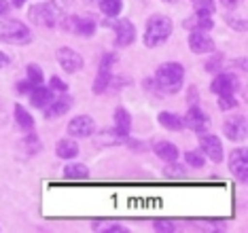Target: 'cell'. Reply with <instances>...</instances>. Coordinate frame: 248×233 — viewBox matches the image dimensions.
Segmentation results:
<instances>
[{
  "label": "cell",
  "mask_w": 248,
  "mask_h": 233,
  "mask_svg": "<svg viewBox=\"0 0 248 233\" xmlns=\"http://www.w3.org/2000/svg\"><path fill=\"white\" fill-rule=\"evenodd\" d=\"M191 4H193L195 13H202V15L214 13V0H191Z\"/></svg>",
  "instance_id": "27"
},
{
  "label": "cell",
  "mask_w": 248,
  "mask_h": 233,
  "mask_svg": "<svg viewBox=\"0 0 248 233\" xmlns=\"http://www.w3.org/2000/svg\"><path fill=\"white\" fill-rule=\"evenodd\" d=\"M95 132V121L89 115H78L68 123V134L75 138H89Z\"/></svg>",
  "instance_id": "10"
},
{
  "label": "cell",
  "mask_w": 248,
  "mask_h": 233,
  "mask_svg": "<svg viewBox=\"0 0 248 233\" xmlns=\"http://www.w3.org/2000/svg\"><path fill=\"white\" fill-rule=\"evenodd\" d=\"M166 174H172L174 178H185V170L183 168H168Z\"/></svg>",
  "instance_id": "34"
},
{
  "label": "cell",
  "mask_w": 248,
  "mask_h": 233,
  "mask_svg": "<svg viewBox=\"0 0 248 233\" xmlns=\"http://www.w3.org/2000/svg\"><path fill=\"white\" fill-rule=\"evenodd\" d=\"M189 49L193 53H212L214 51V41L208 36L206 32H200V30H193L189 34Z\"/></svg>",
  "instance_id": "13"
},
{
  "label": "cell",
  "mask_w": 248,
  "mask_h": 233,
  "mask_svg": "<svg viewBox=\"0 0 248 233\" xmlns=\"http://www.w3.org/2000/svg\"><path fill=\"white\" fill-rule=\"evenodd\" d=\"M72 106V100L68 98V95H62L60 100H51L49 102V106H45V117H60V115H66V112L70 110Z\"/></svg>",
  "instance_id": "17"
},
{
  "label": "cell",
  "mask_w": 248,
  "mask_h": 233,
  "mask_svg": "<svg viewBox=\"0 0 248 233\" xmlns=\"http://www.w3.org/2000/svg\"><path fill=\"white\" fill-rule=\"evenodd\" d=\"M153 151H155L157 157L163 159V161H168V163H176V159H178V149L172 144V142H166V140L155 142Z\"/></svg>",
  "instance_id": "16"
},
{
  "label": "cell",
  "mask_w": 248,
  "mask_h": 233,
  "mask_svg": "<svg viewBox=\"0 0 248 233\" xmlns=\"http://www.w3.org/2000/svg\"><path fill=\"white\" fill-rule=\"evenodd\" d=\"M26 78L30 81L32 85H41L43 83V70H41V66H36V64H28L26 68Z\"/></svg>",
  "instance_id": "26"
},
{
  "label": "cell",
  "mask_w": 248,
  "mask_h": 233,
  "mask_svg": "<svg viewBox=\"0 0 248 233\" xmlns=\"http://www.w3.org/2000/svg\"><path fill=\"white\" fill-rule=\"evenodd\" d=\"M159 123L166 129H170V132H180V129L185 127L183 117L174 115V112H159Z\"/></svg>",
  "instance_id": "23"
},
{
  "label": "cell",
  "mask_w": 248,
  "mask_h": 233,
  "mask_svg": "<svg viewBox=\"0 0 248 233\" xmlns=\"http://www.w3.org/2000/svg\"><path fill=\"white\" fill-rule=\"evenodd\" d=\"M238 106V100L235 95H218V109L221 110H231Z\"/></svg>",
  "instance_id": "29"
},
{
  "label": "cell",
  "mask_w": 248,
  "mask_h": 233,
  "mask_svg": "<svg viewBox=\"0 0 248 233\" xmlns=\"http://www.w3.org/2000/svg\"><path fill=\"white\" fill-rule=\"evenodd\" d=\"M15 121L24 132H32V127H34V119L21 104H15Z\"/></svg>",
  "instance_id": "24"
},
{
  "label": "cell",
  "mask_w": 248,
  "mask_h": 233,
  "mask_svg": "<svg viewBox=\"0 0 248 233\" xmlns=\"http://www.w3.org/2000/svg\"><path fill=\"white\" fill-rule=\"evenodd\" d=\"M11 2H13V7H21V4L26 2V0H11Z\"/></svg>",
  "instance_id": "40"
},
{
  "label": "cell",
  "mask_w": 248,
  "mask_h": 233,
  "mask_svg": "<svg viewBox=\"0 0 248 233\" xmlns=\"http://www.w3.org/2000/svg\"><path fill=\"white\" fill-rule=\"evenodd\" d=\"M229 26H233V28H238V30H246V24H242V21H244V19H231V17H229Z\"/></svg>",
  "instance_id": "35"
},
{
  "label": "cell",
  "mask_w": 248,
  "mask_h": 233,
  "mask_svg": "<svg viewBox=\"0 0 248 233\" xmlns=\"http://www.w3.org/2000/svg\"><path fill=\"white\" fill-rule=\"evenodd\" d=\"M183 121H185V127L193 129V132H197V134L206 132L208 125H210V119H208V115H206V112L202 110L197 104H195V106H191L189 112L183 117Z\"/></svg>",
  "instance_id": "11"
},
{
  "label": "cell",
  "mask_w": 248,
  "mask_h": 233,
  "mask_svg": "<svg viewBox=\"0 0 248 233\" xmlns=\"http://www.w3.org/2000/svg\"><path fill=\"white\" fill-rule=\"evenodd\" d=\"M32 41V32L28 30L26 24L17 19L0 21V43L9 45H28Z\"/></svg>",
  "instance_id": "4"
},
{
  "label": "cell",
  "mask_w": 248,
  "mask_h": 233,
  "mask_svg": "<svg viewBox=\"0 0 248 233\" xmlns=\"http://www.w3.org/2000/svg\"><path fill=\"white\" fill-rule=\"evenodd\" d=\"M229 170L240 183H246V178H248V151L246 149H235L231 153Z\"/></svg>",
  "instance_id": "8"
},
{
  "label": "cell",
  "mask_w": 248,
  "mask_h": 233,
  "mask_svg": "<svg viewBox=\"0 0 248 233\" xmlns=\"http://www.w3.org/2000/svg\"><path fill=\"white\" fill-rule=\"evenodd\" d=\"M115 129L119 136H127L129 129H132V117H129V112L125 109H117L115 110Z\"/></svg>",
  "instance_id": "21"
},
{
  "label": "cell",
  "mask_w": 248,
  "mask_h": 233,
  "mask_svg": "<svg viewBox=\"0 0 248 233\" xmlns=\"http://www.w3.org/2000/svg\"><path fill=\"white\" fill-rule=\"evenodd\" d=\"M185 161H187L191 168H204L206 159L202 157V153H197V151H187L185 153Z\"/></svg>",
  "instance_id": "28"
},
{
  "label": "cell",
  "mask_w": 248,
  "mask_h": 233,
  "mask_svg": "<svg viewBox=\"0 0 248 233\" xmlns=\"http://www.w3.org/2000/svg\"><path fill=\"white\" fill-rule=\"evenodd\" d=\"M98 7L106 17H117L123 11V0H100Z\"/></svg>",
  "instance_id": "25"
},
{
  "label": "cell",
  "mask_w": 248,
  "mask_h": 233,
  "mask_svg": "<svg viewBox=\"0 0 248 233\" xmlns=\"http://www.w3.org/2000/svg\"><path fill=\"white\" fill-rule=\"evenodd\" d=\"M89 2H92V4H98V2H100V0H89Z\"/></svg>",
  "instance_id": "42"
},
{
  "label": "cell",
  "mask_w": 248,
  "mask_h": 233,
  "mask_svg": "<svg viewBox=\"0 0 248 233\" xmlns=\"http://www.w3.org/2000/svg\"><path fill=\"white\" fill-rule=\"evenodd\" d=\"M183 81H185V68L180 66L178 62H166V64H161L155 72L157 87L168 93H176L178 89L183 87Z\"/></svg>",
  "instance_id": "2"
},
{
  "label": "cell",
  "mask_w": 248,
  "mask_h": 233,
  "mask_svg": "<svg viewBox=\"0 0 248 233\" xmlns=\"http://www.w3.org/2000/svg\"><path fill=\"white\" fill-rule=\"evenodd\" d=\"M221 4H225L227 9H235L242 4V0H221Z\"/></svg>",
  "instance_id": "36"
},
{
  "label": "cell",
  "mask_w": 248,
  "mask_h": 233,
  "mask_svg": "<svg viewBox=\"0 0 248 233\" xmlns=\"http://www.w3.org/2000/svg\"><path fill=\"white\" fill-rule=\"evenodd\" d=\"M64 176L66 180H72V183H83V180L89 178V170L83 163H68L64 168Z\"/></svg>",
  "instance_id": "20"
},
{
  "label": "cell",
  "mask_w": 248,
  "mask_h": 233,
  "mask_svg": "<svg viewBox=\"0 0 248 233\" xmlns=\"http://www.w3.org/2000/svg\"><path fill=\"white\" fill-rule=\"evenodd\" d=\"M28 19L34 21L36 26L55 28L64 19V13H62V9L55 2H38L28 9Z\"/></svg>",
  "instance_id": "3"
},
{
  "label": "cell",
  "mask_w": 248,
  "mask_h": 233,
  "mask_svg": "<svg viewBox=\"0 0 248 233\" xmlns=\"http://www.w3.org/2000/svg\"><path fill=\"white\" fill-rule=\"evenodd\" d=\"M163 2H168V4H176V2H180V0H163Z\"/></svg>",
  "instance_id": "41"
},
{
  "label": "cell",
  "mask_w": 248,
  "mask_h": 233,
  "mask_svg": "<svg viewBox=\"0 0 248 233\" xmlns=\"http://www.w3.org/2000/svg\"><path fill=\"white\" fill-rule=\"evenodd\" d=\"M223 132L227 136L229 140H235V142H242L246 138V119L244 117H233V119H227V121L223 123Z\"/></svg>",
  "instance_id": "12"
},
{
  "label": "cell",
  "mask_w": 248,
  "mask_h": 233,
  "mask_svg": "<svg viewBox=\"0 0 248 233\" xmlns=\"http://www.w3.org/2000/svg\"><path fill=\"white\" fill-rule=\"evenodd\" d=\"M174 30L172 26V19L166 15H153L149 21H146V28H144V47H159L170 38V34Z\"/></svg>",
  "instance_id": "1"
},
{
  "label": "cell",
  "mask_w": 248,
  "mask_h": 233,
  "mask_svg": "<svg viewBox=\"0 0 248 233\" xmlns=\"http://www.w3.org/2000/svg\"><path fill=\"white\" fill-rule=\"evenodd\" d=\"M210 89L217 95H235V92L240 89V78L233 72H218L214 77Z\"/></svg>",
  "instance_id": "6"
},
{
  "label": "cell",
  "mask_w": 248,
  "mask_h": 233,
  "mask_svg": "<svg viewBox=\"0 0 248 233\" xmlns=\"http://www.w3.org/2000/svg\"><path fill=\"white\" fill-rule=\"evenodd\" d=\"M212 26H214L212 17H210V15H202V13H195L193 17H189V19L185 21V28H189L191 32H193V30L208 32V30H210Z\"/></svg>",
  "instance_id": "19"
},
{
  "label": "cell",
  "mask_w": 248,
  "mask_h": 233,
  "mask_svg": "<svg viewBox=\"0 0 248 233\" xmlns=\"http://www.w3.org/2000/svg\"><path fill=\"white\" fill-rule=\"evenodd\" d=\"M200 146H202V151H204V155L210 157L214 163L223 161V144L217 136H202Z\"/></svg>",
  "instance_id": "14"
},
{
  "label": "cell",
  "mask_w": 248,
  "mask_h": 233,
  "mask_svg": "<svg viewBox=\"0 0 248 233\" xmlns=\"http://www.w3.org/2000/svg\"><path fill=\"white\" fill-rule=\"evenodd\" d=\"M9 62H11V60H9V55H7V53H2V51H0V68H4V66L9 64Z\"/></svg>",
  "instance_id": "38"
},
{
  "label": "cell",
  "mask_w": 248,
  "mask_h": 233,
  "mask_svg": "<svg viewBox=\"0 0 248 233\" xmlns=\"http://www.w3.org/2000/svg\"><path fill=\"white\" fill-rule=\"evenodd\" d=\"M115 62H117L115 53H106L104 55L102 64H100V72H98V77H95V81H93V93H102L104 89L110 85V81H112L110 66L115 64Z\"/></svg>",
  "instance_id": "9"
},
{
  "label": "cell",
  "mask_w": 248,
  "mask_h": 233,
  "mask_svg": "<svg viewBox=\"0 0 248 233\" xmlns=\"http://www.w3.org/2000/svg\"><path fill=\"white\" fill-rule=\"evenodd\" d=\"M206 68L208 70H218V62H208Z\"/></svg>",
  "instance_id": "39"
},
{
  "label": "cell",
  "mask_w": 248,
  "mask_h": 233,
  "mask_svg": "<svg viewBox=\"0 0 248 233\" xmlns=\"http://www.w3.org/2000/svg\"><path fill=\"white\" fill-rule=\"evenodd\" d=\"M30 100H32V106H36V109H45V106H49V102L53 100V89L51 87H45V85H34L30 92Z\"/></svg>",
  "instance_id": "15"
},
{
  "label": "cell",
  "mask_w": 248,
  "mask_h": 233,
  "mask_svg": "<svg viewBox=\"0 0 248 233\" xmlns=\"http://www.w3.org/2000/svg\"><path fill=\"white\" fill-rule=\"evenodd\" d=\"M104 26L115 28L117 47H129V45L136 41V26H134L129 19H115V17H108V19L104 21Z\"/></svg>",
  "instance_id": "5"
},
{
  "label": "cell",
  "mask_w": 248,
  "mask_h": 233,
  "mask_svg": "<svg viewBox=\"0 0 248 233\" xmlns=\"http://www.w3.org/2000/svg\"><path fill=\"white\" fill-rule=\"evenodd\" d=\"M32 87H34V85H32L30 81H28V78H26V81H21V83H17V92H19L21 95L30 93V92H32Z\"/></svg>",
  "instance_id": "33"
},
{
  "label": "cell",
  "mask_w": 248,
  "mask_h": 233,
  "mask_svg": "<svg viewBox=\"0 0 248 233\" xmlns=\"http://www.w3.org/2000/svg\"><path fill=\"white\" fill-rule=\"evenodd\" d=\"M9 11V0H0V17Z\"/></svg>",
  "instance_id": "37"
},
{
  "label": "cell",
  "mask_w": 248,
  "mask_h": 233,
  "mask_svg": "<svg viewBox=\"0 0 248 233\" xmlns=\"http://www.w3.org/2000/svg\"><path fill=\"white\" fill-rule=\"evenodd\" d=\"M153 227H155V231H166V233L176 231V225H174L172 220H155Z\"/></svg>",
  "instance_id": "31"
},
{
  "label": "cell",
  "mask_w": 248,
  "mask_h": 233,
  "mask_svg": "<svg viewBox=\"0 0 248 233\" xmlns=\"http://www.w3.org/2000/svg\"><path fill=\"white\" fill-rule=\"evenodd\" d=\"M58 64L62 66V70H64V72H70V75H75V72H78L83 66H85V62H83V58L77 53L75 49L62 47L58 51Z\"/></svg>",
  "instance_id": "7"
},
{
  "label": "cell",
  "mask_w": 248,
  "mask_h": 233,
  "mask_svg": "<svg viewBox=\"0 0 248 233\" xmlns=\"http://www.w3.org/2000/svg\"><path fill=\"white\" fill-rule=\"evenodd\" d=\"M92 229H93V231H106V233H127V229H125V227H121V225H108V227L93 225Z\"/></svg>",
  "instance_id": "32"
},
{
  "label": "cell",
  "mask_w": 248,
  "mask_h": 233,
  "mask_svg": "<svg viewBox=\"0 0 248 233\" xmlns=\"http://www.w3.org/2000/svg\"><path fill=\"white\" fill-rule=\"evenodd\" d=\"M70 30L78 34V36H92L95 32V21L89 19V17H75V19H70Z\"/></svg>",
  "instance_id": "18"
},
{
  "label": "cell",
  "mask_w": 248,
  "mask_h": 233,
  "mask_svg": "<svg viewBox=\"0 0 248 233\" xmlns=\"http://www.w3.org/2000/svg\"><path fill=\"white\" fill-rule=\"evenodd\" d=\"M55 153H58L60 159H72L78 155V144L75 140H68V138H62L58 144H55Z\"/></svg>",
  "instance_id": "22"
},
{
  "label": "cell",
  "mask_w": 248,
  "mask_h": 233,
  "mask_svg": "<svg viewBox=\"0 0 248 233\" xmlns=\"http://www.w3.org/2000/svg\"><path fill=\"white\" fill-rule=\"evenodd\" d=\"M49 87H51L53 92H60V93L68 92V85H66V81H62L60 77H51V81H49Z\"/></svg>",
  "instance_id": "30"
}]
</instances>
